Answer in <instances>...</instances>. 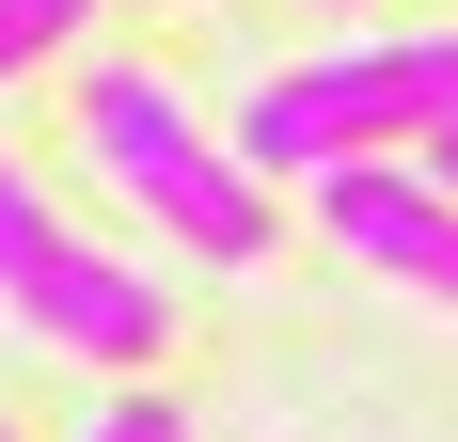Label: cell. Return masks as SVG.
I'll use <instances>...</instances> for the list:
<instances>
[{"instance_id":"cell-1","label":"cell","mask_w":458,"mask_h":442,"mask_svg":"<svg viewBox=\"0 0 458 442\" xmlns=\"http://www.w3.org/2000/svg\"><path fill=\"white\" fill-rule=\"evenodd\" d=\"M80 142H95V174L127 190L174 253H206V268H253L284 237V221H269V174H253L237 142L190 127V95L158 80V64H80Z\"/></svg>"},{"instance_id":"cell-2","label":"cell","mask_w":458,"mask_h":442,"mask_svg":"<svg viewBox=\"0 0 458 442\" xmlns=\"http://www.w3.org/2000/svg\"><path fill=\"white\" fill-rule=\"evenodd\" d=\"M458 111V32H379V47H317V64H284V80H253V111H237V158L269 190L332 174V158H395V142H427Z\"/></svg>"},{"instance_id":"cell-3","label":"cell","mask_w":458,"mask_h":442,"mask_svg":"<svg viewBox=\"0 0 458 442\" xmlns=\"http://www.w3.org/2000/svg\"><path fill=\"white\" fill-rule=\"evenodd\" d=\"M0 316L47 332V348H80L95 379H142V363L174 348V301H158L127 253H95V237L47 206L16 158H0Z\"/></svg>"},{"instance_id":"cell-4","label":"cell","mask_w":458,"mask_h":442,"mask_svg":"<svg viewBox=\"0 0 458 442\" xmlns=\"http://www.w3.org/2000/svg\"><path fill=\"white\" fill-rule=\"evenodd\" d=\"M301 190H317V237L348 268H379V285H411V301L458 316V190L427 174V158H332V174H301Z\"/></svg>"},{"instance_id":"cell-5","label":"cell","mask_w":458,"mask_h":442,"mask_svg":"<svg viewBox=\"0 0 458 442\" xmlns=\"http://www.w3.org/2000/svg\"><path fill=\"white\" fill-rule=\"evenodd\" d=\"M80 32H95V0H0V80H32V64H64Z\"/></svg>"},{"instance_id":"cell-6","label":"cell","mask_w":458,"mask_h":442,"mask_svg":"<svg viewBox=\"0 0 458 442\" xmlns=\"http://www.w3.org/2000/svg\"><path fill=\"white\" fill-rule=\"evenodd\" d=\"M64 442H190V411H174V395H142V379H111V395H95Z\"/></svg>"},{"instance_id":"cell-7","label":"cell","mask_w":458,"mask_h":442,"mask_svg":"<svg viewBox=\"0 0 458 442\" xmlns=\"http://www.w3.org/2000/svg\"><path fill=\"white\" fill-rule=\"evenodd\" d=\"M427 174H443V190H458V111H443V127H427Z\"/></svg>"},{"instance_id":"cell-8","label":"cell","mask_w":458,"mask_h":442,"mask_svg":"<svg viewBox=\"0 0 458 442\" xmlns=\"http://www.w3.org/2000/svg\"><path fill=\"white\" fill-rule=\"evenodd\" d=\"M332 16H348V0H332Z\"/></svg>"},{"instance_id":"cell-9","label":"cell","mask_w":458,"mask_h":442,"mask_svg":"<svg viewBox=\"0 0 458 442\" xmlns=\"http://www.w3.org/2000/svg\"><path fill=\"white\" fill-rule=\"evenodd\" d=\"M0 442H16V427H0Z\"/></svg>"}]
</instances>
